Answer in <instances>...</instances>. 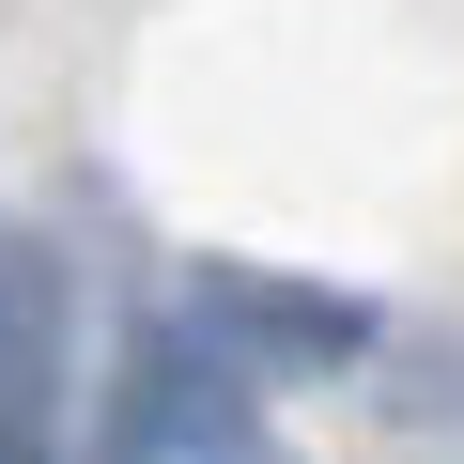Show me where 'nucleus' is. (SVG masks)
I'll use <instances>...</instances> for the list:
<instances>
[{"mask_svg": "<svg viewBox=\"0 0 464 464\" xmlns=\"http://www.w3.org/2000/svg\"><path fill=\"white\" fill-rule=\"evenodd\" d=\"M63 356H78V279L47 232L0 217V464L63 449Z\"/></svg>", "mask_w": 464, "mask_h": 464, "instance_id": "1", "label": "nucleus"}, {"mask_svg": "<svg viewBox=\"0 0 464 464\" xmlns=\"http://www.w3.org/2000/svg\"><path fill=\"white\" fill-rule=\"evenodd\" d=\"M186 325L248 372V387H264V372H341V356H372V310H356V295H325V279H264V264H201Z\"/></svg>", "mask_w": 464, "mask_h": 464, "instance_id": "2", "label": "nucleus"}, {"mask_svg": "<svg viewBox=\"0 0 464 464\" xmlns=\"http://www.w3.org/2000/svg\"><path fill=\"white\" fill-rule=\"evenodd\" d=\"M232 433H264V418H248V372H232L201 325H155V341L124 356L109 464H186V449H232Z\"/></svg>", "mask_w": 464, "mask_h": 464, "instance_id": "3", "label": "nucleus"}, {"mask_svg": "<svg viewBox=\"0 0 464 464\" xmlns=\"http://www.w3.org/2000/svg\"><path fill=\"white\" fill-rule=\"evenodd\" d=\"M186 464H295L279 433H232V449H186Z\"/></svg>", "mask_w": 464, "mask_h": 464, "instance_id": "4", "label": "nucleus"}]
</instances>
